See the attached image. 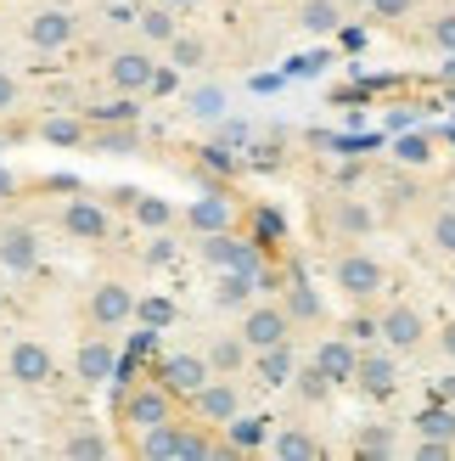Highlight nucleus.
I'll list each match as a JSON object with an SVG mask.
<instances>
[{
    "label": "nucleus",
    "mask_w": 455,
    "mask_h": 461,
    "mask_svg": "<svg viewBox=\"0 0 455 461\" xmlns=\"http://www.w3.org/2000/svg\"><path fill=\"white\" fill-rule=\"evenodd\" d=\"M67 456H79V461H102V456H112V445H107V433H96V428H79L74 439L62 445Z\"/></svg>",
    "instance_id": "34"
},
{
    "label": "nucleus",
    "mask_w": 455,
    "mask_h": 461,
    "mask_svg": "<svg viewBox=\"0 0 455 461\" xmlns=\"http://www.w3.org/2000/svg\"><path fill=\"white\" fill-rule=\"evenodd\" d=\"M74 377L90 383V388H102L107 377H119V349H112L107 338H85L79 355H74Z\"/></svg>",
    "instance_id": "13"
},
{
    "label": "nucleus",
    "mask_w": 455,
    "mask_h": 461,
    "mask_svg": "<svg viewBox=\"0 0 455 461\" xmlns=\"http://www.w3.org/2000/svg\"><path fill=\"white\" fill-rule=\"evenodd\" d=\"M6 197H17V175H12V169H0V203H6Z\"/></svg>",
    "instance_id": "48"
},
{
    "label": "nucleus",
    "mask_w": 455,
    "mask_h": 461,
    "mask_svg": "<svg viewBox=\"0 0 455 461\" xmlns=\"http://www.w3.org/2000/svg\"><path fill=\"white\" fill-rule=\"evenodd\" d=\"M394 158H399V164H427V158H433V152H427V135H422V130H416V135H399Z\"/></svg>",
    "instance_id": "40"
},
{
    "label": "nucleus",
    "mask_w": 455,
    "mask_h": 461,
    "mask_svg": "<svg viewBox=\"0 0 455 461\" xmlns=\"http://www.w3.org/2000/svg\"><path fill=\"white\" fill-rule=\"evenodd\" d=\"M270 417L264 411H236L231 422H225V456H247V450H264L270 445Z\"/></svg>",
    "instance_id": "14"
},
{
    "label": "nucleus",
    "mask_w": 455,
    "mask_h": 461,
    "mask_svg": "<svg viewBox=\"0 0 455 461\" xmlns=\"http://www.w3.org/2000/svg\"><path fill=\"white\" fill-rule=\"evenodd\" d=\"M354 450L360 456H394V428L388 422H366L354 433Z\"/></svg>",
    "instance_id": "33"
},
{
    "label": "nucleus",
    "mask_w": 455,
    "mask_h": 461,
    "mask_svg": "<svg viewBox=\"0 0 455 461\" xmlns=\"http://www.w3.org/2000/svg\"><path fill=\"white\" fill-rule=\"evenodd\" d=\"M202 360H209V372H214V377H236L242 366L254 360V349L242 343V332H231V338H214V343H209V355H202Z\"/></svg>",
    "instance_id": "23"
},
{
    "label": "nucleus",
    "mask_w": 455,
    "mask_h": 461,
    "mask_svg": "<svg viewBox=\"0 0 455 461\" xmlns=\"http://www.w3.org/2000/svg\"><path fill=\"white\" fill-rule=\"evenodd\" d=\"M90 141H96V152H135V124H119V130H96L90 135Z\"/></svg>",
    "instance_id": "37"
},
{
    "label": "nucleus",
    "mask_w": 455,
    "mask_h": 461,
    "mask_svg": "<svg viewBox=\"0 0 455 461\" xmlns=\"http://www.w3.org/2000/svg\"><path fill=\"white\" fill-rule=\"evenodd\" d=\"M366 12H377V17H411L416 0H366Z\"/></svg>",
    "instance_id": "42"
},
{
    "label": "nucleus",
    "mask_w": 455,
    "mask_h": 461,
    "mask_svg": "<svg viewBox=\"0 0 455 461\" xmlns=\"http://www.w3.org/2000/svg\"><path fill=\"white\" fill-rule=\"evenodd\" d=\"M119 417H124V428L147 433V428H157V422H169V417H174V394H169L164 383H141V388H129V394H124Z\"/></svg>",
    "instance_id": "3"
},
{
    "label": "nucleus",
    "mask_w": 455,
    "mask_h": 461,
    "mask_svg": "<svg viewBox=\"0 0 455 461\" xmlns=\"http://www.w3.org/2000/svg\"><path fill=\"white\" fill-rule=\"evenodd\" d=\"M135 315H141L147 327H169V321H174V304H169V298H135Z\"/></svg>",
    "instance_id": "39"
},
{
    "label": "nucleus",
    "mask_w": 455,
    "mask_h": 461,
    "mask_svg": "<svg viewBox=\"0 0 455 461\" xmlns=\"http://www.w3.org/2000/svg\"><path fill=\"white\" fill-rule=\"evenodd\" d=\"M292 383H299V400L304 405H326L332 400V383H326V372H321V366H304V372H292Z\"/></svg>",
    "instance_id": "32"
},
{
    "label": "nucleus",
    "mask_w": 455,
    "mask_h": 461,
    "mask_svg": "<svg viewBox=\"0 0 455 461\" xmlns=\"http://www.w3.org/2000/svg\"><path fill=\"white\" fill-rule=\"evenodd\" d=\"M209 377L214 372H209V360H202V355H164V360H157V383H164L174 400H192Z\"/></svg>",
    "instance_id": "11"
},
{
    "label": "nucleus",
    "mask_w": 455,
    "mask_h": 461,
    "mask_svg": "<svg viewBox=\"0 0 455 461\" xmlns=\"http://www.w3.org/2000/svg\"><path fill=\"white\" fill-rule=\"evenodd\" d=\"M22 34H29L34 51H62V45L79 40V17L67 6H45V12H34L29 23H22Z\"/></svg>",
    "instance_id": "4"
},
{
    "label": "nucleus",
    "mask_w": 455,
    "mask_h": 461,
    "mask_svg": "<svg viewBox=\"0 0 455 461\" xmlns=\"http://www.w3.org/2000/svg\"><path fill=\"white\" fill-rule=\"evenodd\" d=\"M326 220H332V230H337V237H349V242L371 237V225H377V214H371L360 197H337L332 209H326Z\"/></svg>",
    "instance_id": "21"
},
{
    "label": "nucleus",
    "mask_w": 455,
    "mask_h": 461,
    "mask_svg": "<svg viewBox=\"0 0 455 461\" xmlns=\"http://www.w3.org/2000/svg\"><path fill=\"white\" fill-rule=\"evenodd\" d=\"M354 388L366 400H394V388H399V360H394V349L382 343L377 355H360V366H354Z\"/></svg>",
    "instance_id": "7"
},
{
    "label": "nucleus",
    "mask_w": 455,
    "mask_h": 461,
    "mask_svg": "<svg viewBox=\"0 0 455 461\" xmlns=\"http://www.w3.org/2000/svg\"><path fill=\"white\" fill-rule=\"evenodd\" d=\"M377 332H382V343H388L394 355H411V349H422L427 321H422L416 304H388V310L377 315Z\"/></svg>",
    "instance_id": "6"
},
{
    "label": "nucleus",
    "mask_w": 455,
    "mask_h": 461,
    "mask_svg": "<svg viewBox=\"0 0 455 461\" xmlns=\"http://www.w3.org/2000/svg\"><path fill=\"white\" fill-rule=\"evenodd\" d=\"M135 23H141V34H147L152 45H169V40L180 34V23H174V6H164V0H157V6H147V12L135 17Z\"/></svg>",
    "instance_id": "29"
},
{
    "label": "nucleus",
    "mask_w": 455,
    "mask_h": 461,
    "mask_svg": "<svg viewBox=\"0 0 455 461\" xmlns=\"http://www.w3.org/2000/svg\"><path fill=\"white\" fill-rule=\"evenodd\" d=\"M439 394H444V405H455V377H444V383H439Z\"/></svg>",
    "instance_id": "51"
},
{
    "label": "nucleus",
    "mask_w": 455,
    "mask_h": 461,
    "mask_svg": "<svg viewBox=\"0 0 455 461\" xmlns=\"http://www.w3.org/2000/svg\"><path fill=\"white\" fill-rule=\"evenodd\" d=\"M259 293V276H242V270H219V287H214V304L219 310H247Z\"/></svg>",
    "instance_id": "25"
},
{
    "label": "nucleus",
    "mask_w": 455,
    "mask_h": 461,
    "mask_svg": "<svg viewBox=\"0 0 455 461\" xmlns=\"http://www.w3.org/2000/svg\"><path fill=\"white\" fill-rule=\"evenodd\" d=\"M439 79H444V85H455V51H444V62H439Z\"/></svg>",
    "instance_id": "50"
},
{
    "label": "nucleus",
    "mask_w": 455,
    "mask_h": 461,
    "mask_svg": "<svg viewBox=\"0 0 455 461\" xmlns=\"http://www.w3.org/2000/svg\"><path fill=\"white\" fill-rule=\"evenodd\" d=\"M22 102V85H17V74H6V68H0V113H12Z\"/></svg>",
    "instance_id": "43"
},
{
    "label": "nucleus",
    "mask_w": 455,
    "mask_h": 461,
    "mask_svg": "<svg viewBox=\"0 0 455 461\" xmlns=\"http://www.w3.org/2000/svg\"><path fill=\"white\" fill-rule=\"evenodd\" d=\"M169 62L192 74V68L209 62V40H197V34H174V40H169Z\"/></svg>",
    "instance_id": "31"
},
{
    "label": "nucleus",
    "mask_w": 455,
    "mask_h": 461,
    "mask_svg": "<svg viewBox=\"0 0 455 461\" xmlns=\"http://www.w3.org/2000/svg\"><path fill=\"white\" fill-rule=\"evenodd\" d=\"M427 45H433V51H455V12H439L427 23Z\"/></svg>",
    "instance_id": "38"
},
{
    "label": "nucleus",
    "mask_w": 455,
    "mask_h": 461,
    "mask_svg": "<svg viewBox=\"0 0 455 461\" xmlns=\"http://www.w3.org/2000/svg\"><path fill=\"white\" fill-rule=\"evenodd\" d=\"M186 113L197 124H219L225 113H231V96H225V85H197L192 96H186Z\"/></svg>",
    "instance_id": "26"
},
{
    "label": "nucleus",
    "mask_w": 455,
    "mask_h": 461,
    "mask_svg": "<svg viewBox=\"0 0 455 461\" xmlns=\"http://www.w3.org/2000/svg\"><path fill=\"white\" fill-rule=\"evenodd\" d=\"M192 411H197L202 428H225V422L242 411V388H236L231 377H209V383L192 394Z\"/></svg>",
    "instance_id": "5"
},
{
    "label": "nucleus",
    "mask_w": 455,
    "mask_h": 461,
    "mask_svg": "<svg viewBox=\"0 0 455 461\" xmlns=\"http://www.w3.org/2000/svg\"><path fill=\"white\" fill-rule=\"evenodd\" d=\"M321 68H326V57H299V62H292V74L309 79V74H321Z\"/></svg>",
    "instance_id": "46"
},
{
    "label": "nucleus",
    "mask_w": 455,
    "mask_h": 461,
    "mask_svg": "<svg viewBox=\"0 0 455 461\" xmlns=\"http://www.w3.org/2000/svg\"><path fill=\"white\" fill-rule=\"evenodd\" d=\"M6 366H12V383H22V388L51 383V372H57L51 349H45V343H34V338H17V343H12V355H6Z\"/></svg>",
    "instance_id": "12"
},
{
    "label": "nucleus",
    "mask_w": 455,
    "mask_h": 461,
    "mask_svg": "<svg viewBox=\"0 0 455 461\" xmlns=\"http://www.w3.org/2000/svg\"><path fill=\"white\" fill-rule=\"evenodd\" d=\"M292 372H299V355H292V338L287 343H270V349H254V377L264 388H287Z\"/></svg>",
    "instance_id": "20"
},
{
    "label": "nucleus",
    "mask_w": 455,
    "mask_h": 461,
    "mask_svg": "<svg viewBox=\"0 0 455 461\" xmlns=\"http://www.w3.org/2000/svg\"><path fill=\"white\" fill-rule=\"evenodd\" d=\"M309 360L326 372V383H332V388H343V383H354L360 349H354V338H321V349H315Z\"/></svg>",
    "instance_id": "17"
},
{
    "label": "nucleus",
    "mask_w": 455,
    "mask_h": 461,
    "mask_svg": "<svg viewBox=\"0 0 455 461\" xmlns=\"http://www.w3.org/2000/svg\"><path fill=\"white\" fill-rule=\"evenodd\" d=\"M62 230H67L74 242H102L107 230H112V220H107V209H102V203L74 197V203L62 209Z\"/></svg>",
    "instance_id": "16"
},
{
    "label": "nucleus",
    "mask_w": 455,
    "mask_h": 461,
    "mask_svg": "<svg viewBox=\"0 0 455 461\" xmlns=\"http://www.w3.org/2000/svg\"><path fill=\"white\" fill-rule=\"evenodd\" d=\"M427 237H433L439 253H450V259H455V209H439L433 220H427Z\"/></svg>",
    "instance_id": "36"
},
{
    "label": "nucleus",
    "mask_w": 455,
    "mask_h": 461,
    "mask_svg": "<svg viewBox=\"0 0 455 461\" xmlns=\"http://www.w3.org/2000/svg\"><path fill=\"white\" fill-rule=\"evenodd\" d=\"M343 12H366V0H343Z\"/></svg>",
    "instance_id": "53"
},
{
    "label": "nucleus",
    "mask_w": 455,
    "mask_h": 461,
    "mask_svg": "<svg viewBox=\"0 0 455 461\" xmlns=\"http://www.w3.org/2000/svg\"><path fill=\"white\" fill-rule=\"evenodd\" d=\"M281 310L292 315V327H299V321L309 327V321H321V315H326L321 293L309 287V276H304V270H287V282H281Z\"/></svg>",
    "instance_id": "18"
},
{
    "label": "nucleus",
    "mask_w": 455,
    "mask_h": 461,
    "mask_svg": "<svg viewBox=\"0 0 455 461\" xmlns=\"http://www.w3.org/2000/svg\"><path fill=\"white\" fill-rule=\"evenodd\" d=\"M0 265H6L12 276H29L40 265V237L29 225H6V230H0Z\"/></svg>",
    "instance_id": "19"
},
{
    "label": "nucleus",
    "mask_w": 455,
    "mask_h": 461,
    "mask_svg": "<svg viewBox=\"0 0 455 461\" xmlns=\"http://www.w3.org/2000/svg\"><path fill=\"white\" fill-rule=\"evenodd\" d=\"M186 225L197 230V237H209V230H231L236 225V203L225 192H202L186 203Z\"/></svg>",
    "instance_id": "15"
},
{
    "label": "nucleus",
    "mask_w": 455,
    "mask_h": 461,
    "mask_svg": "<svg viewBox=\"0 0 455 461\" xmlns=\"http://www.w3.org/2000/svg\"><path fill=\"white\" fill-rule=\"evenodd\" d=\"M197 248H202V265H214V270H242V276L264 270V248L254 237H236V225L231 230H209Z\"/></svg>",
    "instance_id": "2"
},
{
    "label": "nucleus",
    "mask_w": 455,
    "mask_h": 461,
    "mask_svg": "<svg viewBox=\"0 0 455 461\" xmlns=\"http://www.w3.org/2000/svg\"><path fill=\"white\" fill-rule=\"evenodd\" d=\"M169 259H174V242H169V237H157V242L147 248V265L157 270V265H169Z\"/></svg>",
    "instance_id": "45"
},
{
    "label": "nucleus",
    "mask_w": 455,
    "mask_h": 461,
    "mask_svg": "<svg viewBox=\"0 0 455 461\" xmlns=\"http://www.w3.org/2000/svg\"><path fill=\"white\" fill-rule=\"evenodd\" d=\"M332 282L343 287V298L366 304V298H377L382 287H388V270H382L377 253H366V248H343V253L332 259Z\"/></svg>",
    "instance_id": "1"
},
{
    "label": "nucleus",
    "mask_w": 455,
    "mask_h": 461,
    "mask_svg": "<svg viewBox=\"0 0 455 461\" xmlns=\"http://www.w3.org/2000/svg\"><path fill=\"white\" fill-rule=\"evenodd\" d=\"M180 428H186V422H157V428H147L141 433V445H135V450H141L147 461H180Z\"/></svg>",
    "instance_id": "24"
},
{
    "label": "nucleus",
    "mask_w": 455,
    "mask_h": 461,
    "mask_svg": "<svg viewBox=\"0 0 455 461\" xmlns=\"http://www.w3.org/2000/svg\"><path fill=\"white\" fill-rule=\"evenodd\" d=\"M416 422H422V439H450L455 445V411L450 405H427Z\"/></svg>",
    "instance_id": "35"
},
{
    "label": "nucleus",
    "mask_w": 455,
    "mask_h": 461,
    "mask_svg": "<svg viewBox=\"0 0 455 461\" xmlns=\"http://www.w3.org/2000/svg\"><path fill=\"white\" fill-rule=\"evenodd\" d=\"M129 214H135V225H147V230H169V220H174L169 197H147V192H135Z\"/></svg>",
    "instance_id": "30"
},
{
    "label": "nucleus",
    "mask_w": 455,
    "mask_h": 461,
    "mask_svg": "<svg viewBox=\"0 0 455 461\" xmlns=\"http://www.w3.org/2000/svg\"><path fill=\"white\" fill-rule=\"evenodd\" d=\"M439 349H444V355H450V360H455V321H450V327H444V332H439Z\"/></svg>",
    "instance_id": "49"
},
{
    "label": "nucleus",
    "mask_w": 455,
    "mask_h": 461,
    "mask_svg": "<svg viewBox=\"0 0 455 461\" xmlns=\"http://www.w3.org/2000/svg\"><path fill=\"white\" fill-rule=\"evenodd\" d=\"M164 6H174V12H186V6H202V0H164Z\"/></svg>",
    "instance_id": "52"
},
{
    "label": "nucleus",
    "mask_w": 455,
    "mask_h": 461,
    "mask_svg": "<svg viewBox=\"0 0 455 461\" xmlns=\"http://www.w3.org/2000/svg\"><path fill=\"white\" fill-rule=\"evenodd\" d=\"M96 119H102V124H135V102L119 90V102H107V107L96 113Z\"/></svg>",
    "instance_id": "41"
},
{
    "label": "nucleus",
    "mask_w": 455,
    "mask_h": 461,
    "mask_svg": "<svg viewBox=\"0 0 455 461\" xmlns=\"http://www.w3.org/2000/svg\"><path fill=\"white\" fill-rule=\"evenodd\" d=\"M90 321H96L102 332H119L124 321H135V293L124 282H102V287H90Z\"/></svg>",
    "instance_id": "10"
},
{
    "label": "nucleus",
    "mask_w": 455,
    "mask_h": 461,
    "mask_svg": "<svg viewBox=\"0 0 455 461\" xmlns=\"http://www.w3.org/2000/svg\"><path fill=\"white\" fill-rule=\"evenodd\" d=\"M287 338H292V315L281 304H247V315H242L247 349H270V343H287Z\"/></svg>",
    "instance_id": "9"
},
{
    "label": "nucleus",
    "mask_w": 455,
    "mask_h": 461,
    "mask_svg": "<svg viewBox=\"0 0 455 461\" xmlns=\"http://www.w3.org/2000/svg\"><path fill=\"white\" fill-rule=\"evenodd\" d=\"M40 135H45L51 147H79V141H90L85 119H74V113H51V119L40 124Z\"/></svg>",
    "instance_id": "28"
},
{
    "label": "nucleus",
    "mask_w": 455,
    "mask_h": 461,
    "mask_svg": "<svg viewBox=\"0 0 455 461\" xmlns=\"http://www.w3.org/2000/svg\"><path fill=\"white\" fill-rule=\"evenodd\" d=\"M270 450H276L281 461H315V456H321V445H315L304 428H281V433H270Z\"/></svg>",
    "instance_id": "27"
},
{
    "label": "nucleus",
    "mask_w": 455,
    "mask_h": 461,
    "mask_svg": "<svg viewBox=\"0 0 455 461\" xmlns=\"http://www.w3.org/2000/svg\"><path fill=\"white\" fill-rule=\"evenodd\" d=\"M416 461H450V439H422L416 445Z\"/></svg>",
    "instance_id": "44"
},
{
    "label": "nucleus",
    "mask_w": 455,
    "mask_h": 461,
    "mask_svg": "<svg viewBox=\"0 0 455 461\" xmlns=\"http://www.w3.org/2000/svg\"><path fill=\"white\" fill-rule=\"evenodd\" d=\"M152 90H157V96H169V90H174V68H157V74H152Z\"/></svg>",
    "instance_id": "47"
},
{
    "label": "nucleus",
    "mask_w": 455,
    "mask_h": 461,
    "mask_svg": "<svg viewBox=\"0 0 455 461\" xmlns=\"http://www.w3.org/2000/svg\"><path fill=\"white\" fill-rule=\"evenodd\" d=\"M152 74H157V62H152V51H141V45H129V51H112V57H107V85L124 90V96H141V90H152Z\"/></svg>",
    "instance_id": "8"
},
{
    "label": "nucleus",
    "mask_w": 455,
    "mask_h": 461,
    "mask_svg": "<svg viewBox=\"0 0 455 461\" xmlns=\"http://www.w3.org/2000/svg\"><path fill=\"white\" fill-rule=\"evenodd\" d=\"M343 0H304V6H299V29L304 34H315V40H326V34H337V29H343Z\"/></svg>",
    "instance_id": "22"
}]
</instances>
